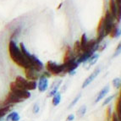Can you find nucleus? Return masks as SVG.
<instances>
[{"instance_id": "nucleus-32", "label": "nucleus", "mask_w": 121, "mask_h": 121, "mask_svg": "<svg viewBox=\"0 0 121 121\" xmlns=\"http://www.w3.org/2000/svg\"><path fill=\"white\" fill-rule=\"evenodd\" d=\"M75 119V115L74 114H69L68 115V117L66 119V121H73Z\"/></svg>"}, {"instance_id": "nucleus-16", "label": "nucleus", "mask_w": 121, "mask_h": 121, "mask_svg": "<svg viewBox=\"0 0 121 121\" xmlns=\"http://www.w3.org/2000/svg\"><path fill=\"white\" fill-rule=\"evenodd\" d=\"M109 36H110L111 38H118V37L120 36V28L116 24L113 25V28L110 30Z\"/></svg>"}, {"instance_id": "nucleus-29", "label": "nucleus", "mask_w": 121, "mask_h": 121, "mask_svg": "<svg viewBox=\"0 0 121 121\" xmlns=\"http://www.w3.org/2000/svg\"><path fill=\"white\" fill-rule=\"evenodd\" d=\"M113 96H110V97H107V98L104 100V102H103V106H106V105H108L109 103H110V102L112 101V99H113Z\"/></svg>"}, {"instance_id": "nucleus-1", "label": "nucleus", "mask_w": 121, "mask_h": 121, "mask_svg": "<svg viewBox=\"0 0 121 121\" xmlns=\"http://www.w3.org/2000/svg\"><path fill=\"white\" fill-rule=\"evenodd\" d=\"M9 56L13 62L16 64L18 66L24 68V69L30 67V65L28 64L27 60L21 53L20 48L13 40L9 41Z\"/></svg>"}, {"instance_id": "nucleus-19", "label": "nucleus", "mask_w": 121, "mask_h": 121, "mask_svg": "<svg viewBox=\"0 0 121 121\" xmlns=\"http://www.w3.org/2000/svg\"><path fill=\"white\" fill-rule=\"evenodd\" d=\"M12 109V106L11 105H7V106H4V107L1 108H0V119L3 117H4L7 113H9Z\"/></svg>"}, {"instance_id": "nucleus-11", "label": "nucleus", "mask_w": 121, "mask_h": 121, "mask_svg": "<svg viewBox=\"0 0 121 121\" xmlns=\"http://www.w3.org/2000/svg\"><path fill=\"white\" fill-rule=\"evenodd\" d=\"M99 73H100V69H99V68H97L95 70L91 73V75H89V76L87 77L85 81L83 82L82 88H85V87H86L88 85H90V84H91V83L93 81H94V79H95L96 77H97V75H99Z\"/></svg>"}, {"instance_id": "nucleus-2", "label": "nucleus", "mask_w": 121, "mask_h": 121, "mask_svg": "<svg viewBox=\"0 0 121 121\" xmlns=\"http://www.w3.org/2000/svg\"><path fill=\"white\" fill-rule=\"evenodd\" d=\"M46 69L50 75H65V73H64L65 67H64L63 64L62 65H59V64L52 62V61H48L46 64Z\"/></svg>"}, {"instance_id": "nucleus-13", "label": "nucleus", "mask_w": 121, "mask_h": 121, "mask_svg": "<svg viewBox=\"0 0 121 121\" xmlns=\"http://www.w3.org/2000/svg\"><path fill=\"white\" fill-rule=\"evenodd\" d=\"M108 6H109L108 11L112 14V16L116 20V18H117V6H116L114 0H109Z\"/></svg>"}, {"instance_id": "nucleus-10", "label": "nucleus", "mask_w": 121, "mask_h": 121, "mask_svg": "<svg viewBox=\"0 0 121 121\" xmlns=\"http://www.w3.org/2000/svg\"><path fill=\"white\" fill-rule=\"evenodd\" d=\"M39 82L38 85H37V88H38V91L40 92H44L48 90V80L46 76L44 75H42L40 78L38 79Z\"/></svg>"}, {"instance_id": "nucleus-3", "label": "nucleus", "mask_w": 121, "mask_h": 121, "mask_svg": "<svg viewBox=\"0 0 121 121\" xmlns=\"http://www.w3.org/2000/svg\"><path fill=\"white\" fill-rule=\"evenodd\" d=\"M14 82L16 83V85L19 86L20 88L24 89V90H26V91H32V90H35L36 88V82L33 81H28L26 80V78H23L22 76H17L15 78V81Z\"/></svg>"}, {"instance_id": "nucleus-4", "label": "nucleus", "mask_w": 121, "mask_h": 121, "mask_svg": "<svg viewBox=\"0 0 121 121\" xmlns=\"http://www.w3.org/2000/svg\"><path fill=\"white\" fill-rule=\"evenodd\" d=\"M10 88V91H12L14 94L19 97L20 98L23 99V100H26V99H28L30 97V93L29 91H26V90H24V89L20 88L19 86L16 85V83L13 81V82L10 83L9 86Z\"/></svg>"}, {"instance_id": "nucleus-31", "label": "nucleus", "mask_w": 121, "mask_h": 121, "mask_svg": "<svg viewBox=\"0 0 121 121\" xmlns=\"http://www.w3.org/2000/svg\"><path fill=\"white\" fill-rule=\"evenodd\" d=\"M111 121H120L119 119V118L117 117V115L114 113H112V116H111V119H110Z\"/></svg>"}, {"instance_id": "nucleus-21", "label": "nucleus", "mask_w": 121, "mask_h": 121, "mask_svg": "<svg viewBox=\"0 0 121 121\" xmlns=\"http://www.w3.org/2000/svg\"><path fill=\"white\" fill-rule=\"evenodd\" d=\"M87 42H88V39H87V36L86 34H83L81 36V42H80V44H81V49H82V52H84V50H85V48L87 44Z\"/></svg>"}, {"instance_id": "nucleus-26", "label": "nucleus", "mask_w": 121, "mask_h": 121, "mask_svg": "<svg viewBox=\"0 0 121 121\" xmlns=\"http://www.w3.org/2000/svg\"><path fill=\"white\" fill-rule=\"evenodd\" d=\"M113 86L115 87V88H120V86H121V81H120V78H116L114 79L113 81Z\"/></svg>"}, {"instance_id": "nucleus-25", "label": "nucleus", "mask_w": 121, "mask_h": 121, "mask_svg": "<svg viewBox=\"0 0 121 121\" xmlns=\"http://www.w3.org/2000/svg\"><path fill=\"white\" fill-rule=\"evenodd\" d=\"M59 85H60V82H59V84H58L56 86H54L53 88H52V90H51L50 92H49V94H48V97H53V96L58 92V89H59Z\"/></svg>"}, {"instance_id": "nucleus-20", "label": "nucleus", "mask_w": 121, "mask_h": 121, "mask_svg": "<svg viewBox=\"0 0 121 121\" xmlns=\"http://www.w3.org/2000/svg\"><path fill=\"white\" fill-rule=\"evenodd\" d=\"M61 102V94L59 92H57L53 97H52V103L53 106H58Z\"/></svg>"}, {"instance_id": "nucleus-27", "label": "nucleus", "mask_w": 121, "mask_h": 121, "mask_svg": "<svg viewBox=\"0 0 121 121\" xmlns=\"http://www.w3.org/2000/svg\"><path fill=\"white\" fill-rule=\"evenodd\" d=\"M107 47V43H99L98 47H97V51L99 52H103Z\"/></svg>"}, {"instance_id": "nucleus-17", "label": "nucleus", "mask_w": 121, "mask_h": 121, "mask_svg": "<svg viewBox=\"0 0 121 121\" xmlns=\"http://www.w3.org/2000/svg\"><path fill=\"white\" fill-rule=\"evenodd\" d=\"M108 91H109V86H108L103 87L101 91H100V92L98 93L97 97L96 98V100H95V103H98V102L101 101L102 99L104 98V97L107 95L108 93Z\"/></svg>"}, {"instance_id": "nucleus-24", "label": "nucleus", "mask_w": 121, "mask_h": 121, "mask_svg": "<svg viewBox=\"0 0 121 121\" xmlns=\"http://www.w3.org/2000/svg\"><path fill=\"white\" fill-rule=\"evenodd\" d=\"M111 116H112V108H111V106H108L107 108V109H106V120L110 121Z\"/></svg>"}, {"instance_id": "nucleus-30", "label": "nucleus", "mask_w": 121, "mask_h": 121, "mask_svg": "<svg viewBox=\"0 0 121 121\" xmlns=\"http://www.w3.org/2000/svg\"><path fill=\"white\" fill-rule=\"evenodd\" d=\"M40 110V108H39V105L38 104H35L34 108H33V113H37Z\"/></svg>"}, {"instance_id": "nucleus-15", "label": "nucleus", "mask_w": 121, "mask_h": 121, "mask_svg": "<svg viewBox=\"0 0 121 121\" xmlns=\"http://www.w3.org/2000/svg\"><path fill=\"white\" fill-rule=\"evenodd\" d=\"M73 52V54L75 58H79V57L81 56V54L83 53L82 52V49H81V44H80V42H75V44H74V48L72 50Z\"/></svg>"}, {"instance_id": "nucleus-22", "label": "nucleus", "mask_w": 121, "mask_h": 121, "mask_svg": "<svg viewBox=\"0 0 121 121\" xmlns=\"http://www.w3.org/2000/svg\"><path fill=\"white\" fill-rule=\"evenodd\" d=\"M98 54H93L92 56L90 58V59H88L89 61V65H95L96 63H97V59H98Z\"/></svg>"}, {"instance_id": "nucleus-7", "label": "nucleus", "mask_w": 121, "mask_h": 121, "mask_svg": "<svg viewBox=\"0 0 121 121\" xmlns=\"http://www.w3.org/2000/svg\"><path fill=\"white\" fill-rule=\"evenodd\" d=\"M97 39H96V42H97V44L101 43L103 42V40L105 37V26H104V19L103 17H102L99 20L98 26H97Z\"/></svg>"}, {"instance_id": "nucleus-14", "label": "nucleus", "mask_w": 121, "mask_h": 121, "mask_svg": "<svg viewBox=\"0 0 121 121\" xmlns=\"http://www.w3.org/2000/svg\"><path fill=\"white\" fill-rule=\"evenodd\" d=\"M115 114L117 115V117L119 118V120H121V94L119 92V97H118L117 100H116V103H115Z\"/></svg>"}, {"instance_id": "nucleus-12", "label": "nucleus", "mask_w": 121, "mask_h": 121, "mask_svg": "<svg viewBox=\"0 0 121 121\" xmlns=\"http://www.w3.org/2000/svg\"><path fill=\"white\" fill-rule=\"evenodd\" d=\"M74 59H76V58L73 54L72 49L70 48L69 46H66L65 50V54H64V64L69 62L71 60H74Z\"/></svg>"}, {"instance_id": "nucleus-5", "label": "nucleus", "mask_w": 121, "mask_h": 121, "mask_svg": "<svg viewBox=\"0 0 121 121\" xmlns=\"http://www.w3.org/2000/svg\"><path fill=\"white\" fill-rule=\"evenodd\" d=\"M103 19H104V26H105V36H107L108 35H109L110 30H111L113 25H114V23H113L114 18L112 16V14H110V12H109L108 10H107L106 13H105V15L103 17Z\"/></svg>"}, {"instance_id": "nucleus-9", "label": "nucleus", "mask_w": 121, "mask_h": 121, "mask_svg": "<svg viewBox=\"0 0 121 121\" xmlns=\"http://www.w3.org/2000/svg\"><path fill=\"white\" fill-rule=\"evenodd\" d=\"M25 74H26V80H28V81H36V80H38L40 78L39 73L36 69H34L33 68H30V67L25 69Z\"/></svg>"}, {"instance_id": "nucleus-33", "label": "nucleus", "mask_w": 121, "mask_h": 121, "mask_svg": "<svg viewBox=\"0 0 121 121\" xmlns=\"http://www.w3.org/2000/svg\"><path fill=\"white\" fill-rule=\"evenodd\" d=\"M120 43H119V45H118V48H117V49H116V53H115V55H117V54H119V52H120Z\"/></svg>"}, {"instance_id": "nucleus-23", "label": "nucleus", "mask_w": 121, "mask_h": 121, "mask_svg": "<svg viewBox=\"0 0 121 121\" xmlns=\"http://www.w3.org/2000/svg\"><path fill=\"white\" fill-rule=\"evenodd\" d=\"M86 112V106H81L79 108L78 111H77V115H78L79 117H83L85 115Z\"/></svg>"}, {"instance_id": "nucleus-18", "label": "nucleus", "mask_w": 121, "mask_h": 121, "mask_svg": "<svg viewBox=\"0 0 121 121\" xmlns=\"http://www.w3.org/2000/svg\"><path fill=\"white\" fill-rule=\"evenodd\" d=\"M20 119V116L17 112H12V113H9V115L6 118L7 121H19Z\"/></svg>"}, {"instance_id": "nucleus-8", "label": "nucleus", "mask_w": 121, "mask_h": 121, "mask_svg": "<svg viewBox=\"0 0 121 121\" xmlns=\"http://www.w3.org/2000/svg\"><path fill=\"white\" fill-rule=\"evenodd\" d=\"M24 101L25 100H23V99L17 97V96L15 95V94H14L12 91H9V92L8 93L7 97H5V101H4V106H7V105H12V104H14V103H22V102H24Z\"/></svg>"}, {"instance_id": "nucleus-28", "label": "nucleus", "mask_w": 121, "mask_h": 121, "mask_svg": "<svg viewBox=\"0 0 121 121\" xmlns=\"http://www.w3.org/2000/svg\"><path fill=\"white\" fill-rule=\"evenodd\" d=\"M81 94H79V95L77 96V97H75V98L74 99V100H73L72 103H70V105H69V108L74 107V106H75V105L77 103H78V101H79V100H80V98H81Z\"/></svg>"}, {"instance_id": "nucleus-6", "label": "nucleus", "mask_w": 121, "mask_h": 121, "mask_svg": "<svg viewBox=\"0 0 121 121\" xmlns=\"http://www.w3.org/2000/svg\"><path fill=\"white\" fill-rule=\"evenodd\" d=\"M29 65H30V68H33L34 69H36L37 72H40L43 69V64L42 63V61L37 58L36 56L33 54H30V57L27 59Z\"/></svg>"}]
</instances>
